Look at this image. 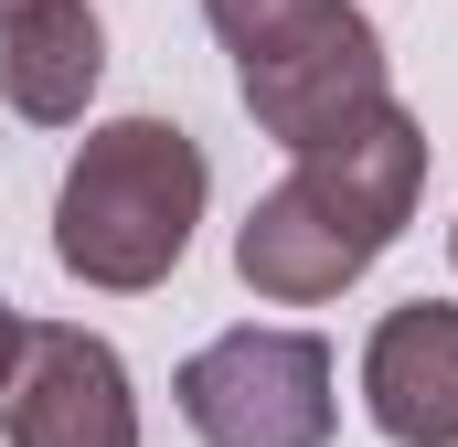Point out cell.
Wrapping results in <instances>:
<instances>
[{
    "label": "cell",
    "instance_id": "6da1fadb",
    "mask_svg": "<svg viewBox=\"0 0 458 447\" xmlns=\"http://www.w3.org/2000/svg\"><path fill=\"white\" fill-rule=\"evenodd\" d=\"M416 192H427V128L384 97L342 139L299 149L277 192H256V214L234 224V277L277 309H320L405 234Z\"/></svg>",
    "mask_w": 458,
    "mask_h": 447
},
{
    "label": "cell",
    "instance_id": "7a4b0ae2",
    "mask_svg": "<svg viewBox=\"0 0 458 447\" xmlns=\"http://www.w3.org/2000/svg\"><path fill=\"white\" fill-rule=\"evenodd\" d=\"M203 203H214V171H203L192 128H171V117H107L64 160L54 266L86 277V288H107V299H139V288H160L192 256Z\"/></svg>",
    "mask_w": 458,
    "mask_h": 447
},
{
    "label": "cell",
    "instance_id": "3957f363",
    "mask_svg": "<svg viewBox=\"0 0 458 447\" xmlns=\"http://www.w3.org/2000/svg\"><path fill=\"white\" fill-rule=\"evenodd\" d=\"M214 43L234 54V97L256 117V139H277L288 160L342 139L352 117H373L384 86V32L362 0H203Z\"/></svg>",
    "mask_w": 458,
    "mask_h": 447
},
{
    "label": "cell",
    "instance_id": "277c9868",
    "mask_svg": "<svg viewBox=\"0 0 458 447\" xmlns=\"http://www.w3.org/2000/svg\"><path fill=\"white\" fill-rule=\"evenodd\" d=\"M171 405L203 447H331L342 426V373L320 331H214L182 373Z\"/></svg>",
    "mask_w": 458,
    "mask_h": 447
},
{
    "label": "cell",
    "instance_id": "5b68a950",
    "mask_svg": "<svg viewBox=\"0 0 458 447\" xmlns=\"http://www.w3.org/2000/svg\"><path fill=\"white\" fill-rule=\"evenodd\" d=\"M0 437L11 447H139V394L117 341H97L86 320H32L21 373L0 394Z\"/></svg>",
    "mask_w": 458,
    "mask_h": 447
},
{
    "label": "cell",
    "instance_id": "8992f818",
    "mask_svg": "<svg viewBox=\"0 0 458 447\" xmlns=\"http://www.w3.org/2000/svg\"><path fill=\"white\" fill-rule=\"evenodd\" d=\"M362 416L394 447H458V309L405 299L362 341Z\"/></svg>",
    "mask_w": 458,
    "mask_h": 447
},
{
    "label": "cell",
    "instance_id": "52a82bcc",
    "mask_svg": "<svg viewBox=\"0 0 458 447\" xmlns=\"http://www.w3.org/2000/svg\"><path fill=\"white\" fill-rule=\"evenodd\" d=\"M97 75H107V32H97L86 0H43L21 21H0V97L32 128H75Z\"/></svg>",
    "mask_w": 458,
    "mask_h": 447
},
{
    "label": "cell",
    "instance_id": "ba28073f",
    "mask_svg": "<svg viewBox=\"0 0 458 447\" xmlns=\"http://www.w3.org/2000/svg\"><path fill=\"white\" fill-rule=\"evenodd\" d=\"M21 341H32V320L0 299V394H11V373H21Z\"/></svg>",
    "mask_w": 458,
    "mask_h": 447
},
{
    "label": "cell",
    "instance_id": "9c48e42d",
    "mask_svg": "<svg viewBox=\"0 0 458 447\" xmlns=\"http://www.w3.org/2000/svg\"><path fill=\"white\" fill-rule=\"evenodd\" d=\"M21 11H43V0H0V21H21Z\"/></svg>",
    "mask_w": 458,
    "mask_h": 447
},
{
    "label": "cell",
    "instance_id": "30bf717a",
    "mask_svg": "<svg viewBox=\"0 0 458 447\" xmlns=\"http://www.w3.org/2000/svg\"><path fill=\"white\" fill-rule=\"evenodd\" d=\"M448 256H458V224H448Z\"/></svg>",
    "mask_w": 458,
    "mask_h": 447
}]
</instances>
